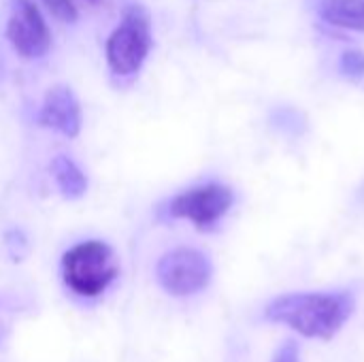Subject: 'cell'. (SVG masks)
I'll return each instance as SVG.
<instances>
[{"label": "cell", "instance_id": "cell-5", "mask_svg": "<svg viewBox=\"0 0 364 362\" xmlns=\"http://www.w3.org/2000/svg\"><path fill=\"white\" fill-rule=\"evenodd\" d=\"M151 49L149 17L141 6L126 9L124 19L107 38V64L117 77H132L141 70Z\"/></svg>", "mask_w": 364, "mask_h": 362}, {"label": "cell", "instance_id": "cell-7", "mask_svg": "<svg viewBox=\"0 0 364 362\" xmlns=\"http://www.w3.org/2000/svg\"><path fill=\"white\" fill-rule=\"evenodd\" d=\"M36 119L43 128L53 130L66 139L79 137L83 126V113L77 94L62 83L49 87L43 96Z\"/></svg>", "mask_w": 364, "mask_h": 362}, {"label": "cell", "instance_id": "cell-9", "mask_svg": "<svg viewBox=\"0 0 364 362\" xmlns=\"http://www.w3.org/2000/svg\"><path fill=\"white\" fill-rule=\"evenodd\" d=\"M320 15L331 26L364 32V0H322Z\"/></svg>", "mask_w": 364, "mask_h": 362}, {"label": "cell", "instance_id": "cell-8", "mask_svg": "<svg viewBox=\"0 0 364 362\" xmlns=\"http://www.w3.org/2000/svg\"><path fill=\"white\" fill-rule=\"evenodd\" d=\"M49 171L64 201H79L87 194L90 179L75 158L66 154H55L49 162Z\"/></svg>", "mask_w": 364, "mask_h": 362}, {"label": "cell", "instance_id": "cell-12", "mask_svg": "<svg viewBox=\"0 0 364 362\" xmlns=\"http://www.w3.org/2000/svg\"><path fill=\"white\" fill-rule=\"evenodd\" d=\"M273 362H299V346H296L294 341H286V344L277 350Z\"/></svg>", "mask_w": 364, "mask_h": 362}, {"label": "cell", "instance_id": "cell-10", "mask_svg": "<svg viewBox=\"0 0 364 362\" xmlns=\"http://www.w3.org/2000/svg\"><path fill=\"white\" fill-rule=\"evenodd\" d=\"M341 73L350 79L364 77V53L358 49H346L341 55Z\"/></svg>", "mask_w": 364, "mask_h": 362}, {"label": "cell", "instance_id": "cell-11", "mask_svg": "<svg viewBox=\"0 0 364 362\" xmlns=\"http://www.w3.org/2000/svg\"><path fill=\"white\" fill-rule=\"evenodd\" d=\"M43 2L49 9V13L62 21H73L77 17V9H75L73 0H43Z\"/></svg>", "mask_w": 364, "mask_h": 362}, {"label": "cell", "instance_id": "cell-4", "mask_svg": "<svg viewBox=\"0 0 364 362\" xmlns=\"http://www.w3.org/2000/svg\"><path fill=\"white\" fill-rule=\"evenodd\" d=\"M158 286L175 299H188L207 290L213 280L209 256L196 247H173L164 252L154 269Z\"/></svg>", "mask_w": 364, "mask_h": 362}, {"label": "cell", "instance_id": "cell-3", "mask_svg": "<svg viewBox=\"0 0 364 362\" xmlns=\"http://www.w3.org/2000/svg\"><path fill=\"white\" fill-rule=\"evenodd\" d=\"M235 203V192L220 183L207 181L188 188L158 207V220H183L198 230L215 228Z\"/></svg>", "mask_w": 364, "mask_h": 362}, {"label": "cell", "instance_id": "cell-6", "mask_svg": "<svg viewBox=\"0 0 364 362\" xmlns=\"http://www.w3.org/2000/svg\"><path fill=\"white\" fill-rule=\"evenodd\" d=\"M6 38L19 55L30 60L49 51L51 34L34 0H15L6 21Z\"/></svg>", "mask_w": 364, "mask_h": 362}, {"label": "cell", "instance_id": "cell-1", "mask_svg": "<svg viewBox=\"0 0 364 362\" xmlns=\"http://www.w3.org/2000/svg\"><path fill=\"white\" fill-rule=\"evenodd\" d=\"M354 297L350 292H299L271 301L264 318L286 324L309 339H333L354 314Z\"/></svg>", "mask_w": 364, "mask_h": 362}, {"label": "cell", "instance_id": "cell-2", "mask_svg": "<svg viewBox=\"0 0 364 362\" xmlns=\"http://www.w3.org/2000/svg\"><path fill=\"white\" fill-rule=\"evenodd\" d=\"M64 290L81 301L96 303L119 277V260L113 245L105 239H81L64 250L60 258Z\"/></svg>", "mask_w": 364, "mask_h": 362}]
</instances>
